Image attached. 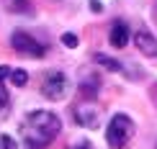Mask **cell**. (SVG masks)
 <instances>
[{
	"label": "cell",
	"mask_w": 157,
	"mask_h": 149,
	"mask_svg": "<svg viewBox=\"0 0 157 149\" xmlns=\"http://www.w3.org/2000/svg\"><path fill=\"white\" fill-rule=\"evenodd\" d=\"M59 131H62V121L52 111H31L21 124V136L31 149H47Z\"/></svg>",
	"instance_id": "1"
},
{
	"label": "cell",
	"mask_w": 157,
	"mask_h": 149,
	"mask_svg": "<svg viewBox=\"0 0 157 149\" xmlns=\"http://www.w3.org/2000/svg\"><path fill=\"white\" fill-rule=\"evenodd\" d=\"M134 131H136L134 121L129 118L126 113H116L113 118L108 121V131H106V141H108V147H111V149H124L129 141H132Z\"/></svg>",
	"instance_id": "2"
},
{
	"label": "cell",
	"mask_w": 157,
	"mask_h": 149,
	"mask_svg": "<svg viewBox=\"0 0 157 149\" xmlns=\"http://www.w3.org/2000/svg\"><path fill=\"white\" fill-rule=\"evenodd\" d=\"M70 93V80L59 69H49L41 80V95L49 100H64Z\"/></svg>",
	"instance_id": "3"
},
{
	"label": "cell",
	"mask_w": 157,
	"mask_h": 149,
	"mask_svg": "<svg viewBox=\"0 0 157 149\" xmlns=\"http://www.w3.org/2000/svg\"><path fill=\"white\" fill-rule=\"evenodd\" d=\"M10 47L18 51V54H23V57H31V59H41L44 57V44H39L31 34H26V31H13V36H10Z\"/></svg>",
	"instance_id": "4"
},
{
	"label": "cell",
	"mask_w": 157,
	"mask_h": 149,
	"mask_svg": "<svg viewBox=\"0 0 157 149\" xmlns=\"http://www.w3.org/2000/svg\"><path fill=\"white\" fill-rule=\"evenodd\" d=\"M75 121L82 129H95L101 124V113H98V106L93 103V98H88L85 103H80V106L75 108Z\"/></svg>",
	"instance_id": "5"
},
{
	"label": "cell",
	"mask_w": 157,
	"mask_h": 149,
	"mask_svg": "<svg viewBox=\"0 0 157 149\" xmlns=\"http://www.w3.org/2000/svg\"><path fill=\"white\" fill-rule=\"evenodd\" d=\"M134 44H136V49H139L144 57L157 59V36H152L149 31H136L134 34Z\"/></svg>",
	"instance_id": "6"
},
{
	"label": "cell",
	"mask_w": 157,
	"mask_h": 149,
	"mask_svg": "<svg viewBox=\"0 0 157 149\" xmlns=\"http://www.w3.org/2000/svg\"><path fill=\"white\" fill-rule=\"evenodd\" d=\"M108 39L111 44H113L116 49H124L129 44V26L121 21V18H116L113 23H111V31H108Z\"/></svg>",
	"instance_id": "7"
},
{
	"label": "cell",
	"mask_w": 157,
	"mask_h": 149,
	"mask_svg": "<svg viewBox=\"0 0 157 149\" xmlns=\"http://www.w3.org/2000/svg\"><path fill=\"white\" fill-rule=\"evenodd\" d=\"M98 90H101V75L98 72H90V75H85L80 80V93L85 98H95Z\"/></svg>",
	"instance_id": "8"
},
{
	"label": "cell",
	"mask_w": 157,
	"mask_h": 149,
	"mask_svg": "<svg viewBox=\"0 0 157 149\" xmlns=\"http://www.w3.org/2000/svg\"><path fill=\"white\" fill-rule=\"evenodd\" d=\"M5 10L16 13V16H31L34 13V5H31V0H3Z\"/></svg>",
	"instance_id": "9"
},
{
	"label": "cell",
	"mask_w": 157,
	"mask_h": 149,
	"mask_svg": "<svg viewBox=\"0 0 157 149\" xmlns=\"http://www.w3.org/2000/svg\"><path fill=\"white\" fill-rule=\"evenodd\" d=\"M8 113H10V93L5 90L3 80H0V121L8 118Z\"/></svg>",
	"instance_id": "10"
},
{
	"label": "cell",
	"mask_w": 157,
	"mask_h": 149,
	"mask_svg": "<svg viewBox=\"0 0 157 149\" xmlns=\"http://www.w3.org/2000/svg\"><path fill=\"white\" fill-rule=\"evenodd\" d=\"M95 62L101 64V67H106V69H111V72H121V64L113 59V57H106V54H101V51H98L95 54Z\"/></svg>",
	"instance_id": "11"
},
{
	"label": "cell",
	"mask_w": 157,
	"mask_h": 149,
	"mask_svg": "<svg viewBox=\"0 0 157 149\" xmlns=\"http://www.w3.org/2000/svg\"><path fill=\"white\" fill-rule=\"evenodd\" d=\"M8 80H10L13 85H16V88H23L26 82H29V72H26V69H10Z\"/></svg>",
	"instance_id": "12"
},
{
	"label": "cell",
	"mask_w": 157,
	"mask_h": 149,
	"mask_svg": "<svg viewBox=\"0 0 157 149\" xmlns=\"http://www.w3.org/2000/svg\"><path fill=\"white\" fill-rule=\"evenodd\" d=\"M62 44H64L67 49H75L80 41H77V36H75V34H62Z\"/></svg>",
	"instance_id": "13"
},
{
	"label": "cell",
	"mask_w": 157,
	"mask_h": 149,
	"mask_svg": "<svg viewBox=\"0 0 157 149\" xmlns=\"http://www.w3.org/2000/svg\"><path fill=\"white\" fill-rule=\"evenodd\" d=\"M0 149H16V141L10 136H5V134H0Z\"/></svg>",
	"instance_id": "14"
},
{
	"label": "cell",
	"mask_w": 157,
	"mask_h": 149,
	"mask_svg": "<svg viewBox=\"0 0 157 149\" xmlns=\"http://www.w3.org/2000/svg\"><path fill=\"white\" fill-rule=\"evenodd\" d=\"M8 75H10V67H5V64H0V80H5Z\"/></svg>",
	"instance_id": "15"
},
{
	"label": "cell",
	"mask_w": 157,
	"mask_h": 149,
	"mask_svg": "<svg viewBox=\"0 0 157 149\" xmlns=\"http://www.w3.org/2000/svg\"><path fill=\"white\" fill-rule=\"evenodd\" d=\"M70 149H93V147H90L88 141H80V144H72V147H70Z\"/></svg>",
	"instance_id": "16"
},
{
	"label": "cell",
	"mask_w": 157,
	"mask_h": 149,
	"mask_svg": "<svg viewBox=\"0 0 157 149\" xmlns=\"http://www.w3.org/2000/svg\"><path fill=\"white\" fill-rule=\"evenodd\" d=\"M90 10H93V13H101L103 8H101V3H98V0H93V5H90Z\"/></svg>",
	"instance_id": "17"
}]
</instances>
